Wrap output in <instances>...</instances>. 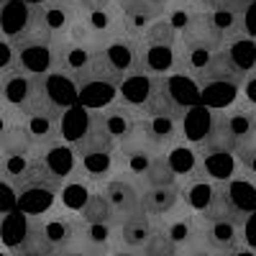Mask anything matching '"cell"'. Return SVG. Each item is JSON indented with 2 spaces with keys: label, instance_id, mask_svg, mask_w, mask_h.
Listing matches in <instances>:
<instances>
[{
  "label": "cell",
  "instance_id": "obj_1",
  "mask_svg": "<svg viewBox=\"0 0 256 256\" xmlns=\"http://www.w3.org/2000/svg\"><path fill=\"white\" fill-rule=\"evenodd\" d=\"M13 187H16V210L26 212L31 218H41L56 205L62 180H56L36 154L31 166H28V172Z\"/></svg>",
  "mask_w": 256,
  "mask_h": 256
},
{
  "label": "cell",
  "instance_id": "obj_2",
  "mask_svg": "<svg viewBox=\"0 0 256 256\" xmlns=\"http://www.w3.org/2000/svg\"><path fill=\"white\" fill-rule=\"evenodd\" d=\"M136 141H141L144 146H148L152 152L164 154L169 146H174L177 141H182V120L169 118V116H141L136 123Z\"/></svg>",
  "mask_w": 256,
  "mask_h": 256
},
{
  "label": "cell",
  "instance_id": "obj_3",
  "mask_svg": "<svg viewBox=\"0 0 256 256\" xmlns=\"http://www.w3.org/2000/svg\"><path fill=\"white\" fill-rule=\"evenodd\" d=\"M92 54H95V49H90V46H80V44H72L67 38H56L54 41V70L52 72H59L64 77L74 80V84L80 88V84L90 77Z\"/></svg>",
  "mask_w": 256,
  "mask_h": 256
},
{
  "label": "cell",
  "instance_id": "obj_4",
  "mask_svg": "<svg viewBox=\"0 0 256 256\" xmlns=\"http://www.w3.org/2000/svg\"><path fill=\"white\" fill-rule=\"evenodd\" d=\"M80 228H82V218L77 212H46L41 216V236H44L46 246L54 251H62V248H72L77 246L80 241Z\"/></svg>",
  "mask_w": 256,
  "mask_h": 256
},
{
  "label": "cell",
  "instance_id": "obj_5",
  "mask_svg": "<svg viewBox=\"0 0 256 256\" xmlns=\"http://www.w3.org/2000/svg\"><path fill=\"white\" fill-rule=\"evenodd\" d=\"M105 200H108L116 210L118 218H126L131 216V212L141 210V182L128 177V174H113L110 180L100 182L98 187Z\"/></svg>",
  "mask_w": 256,
  "mask_h": 256
},
{
  "label": "cell",
  "instance_id": "obj_6",
  "mask_svg": "<svg viewBox=\"0 0 256 256\" xmlns=\"http://www.w3.org/2000/svg\"><path fill=\"white\" fill-rule=\"evenodd\" d=\"M159 228L164 230V236L169 238V244L177 246L180 251L192 248V246H205L202 244V218L198 212H172L166 216L164 223H159Z\"/></svg>",
  "mask_w": 256,
  "mask_h": 256
},
{
  "label": "cell",
  "instance_id": "obj_7",
  "mask_svg": "<svg viewBox=\"0 0 256 256\" xmlns=\"http://www.w3.org/2000/svg\"><path fill=\"white\" fill-rule=\"evenodd\" d=\"M92 113H95V120L100 123V128L116 144H123V141L131 138L136 134V123L141 118L138 110L128 108L123 102H110V105H105L100 110H92Z\"/></svg>",
  "mask_w": 256,
  "mask_h": 256
},
{
  "label": "cell",
  "instance_id": "obj_8",
  "mask_svg": "<svg viewBox=\"0 0 256 256\" xmlns=\"http://www.w3.org/2000/svg\"><path fill=\"white\" fill-rule=\"evenodd\" d=\"M202 244L216 254H226L236 246H244V220L238 218L202 220Z\"/></svg>",
  "mask_w": 256,
  "mask_h": 256
},
{
  "label": "cell",
  "instance_id": "obj_9",
  "mask_svg": "<svg viewBox=\"0 0 256 256\" xmlns=\"http://www.w3.org/2000/svg\"><path fill=\"white\" fill-rule=\"evenodd\" d=\"M36 13H38L41 26L54 36V41L67 36L70 26L80 16L77 6L70 3V0H44V3H36Z\"/></svg>",
  "mask_w": 256,
  "mask_h": 256
},
{
  "label": "cell",
  "instance_id": "obj_10",
  "mask_svg": "<svg viewBox=\"0 0 256 256\" xmlns=\"http://www.w3.org/2000/svg\"><path fill=\"white\" fill-rule=\"evenodd\" d=\"M62 116H64V108H59V105L52 102L49 108L36 110V113H31V116L24 118L28 134H31V138L36 141L38 148L62 138Z\"/></svg>",
  "mask_w": 256,
  "mask_h": 256
},
{
  "label": "cell",
  "instance_id": "obj_11",
  "mask_svg": "<svg viewBox=\"0 0 256 256\" xmlns=\"http://www.w3.org/2000/svg\"><path fill=\"white\" fill-rule=\"evenodd\" d=\"M180 70V46H156V44H141L138 52V72L166 77Z\"/></svg>",
  "mask_w": 256,
  "mask_h": 256
},
{
  "label": "cell",
  "instance_id": "obj_12",
  "mask_svg": "<svg viewBox=\"0 0 256 256\" xmlns=\"http://www.w3.org/2000/svg\"><path fill=\"white\" fill-rule=\"evenodd\" d=\"M38 159L44 162V166L49 169V172L56 177V180H70L74 172H77V152H74V144L70 141H54V144H46L38 148Z\"/></svg>",
  "mask_w": 256,
  "mask_h": 256
},
{
  "label": "cell",
  "instance_id": "obj_13",
  "mask_svg": "<svg viewBox=\"0 0 256 256\" xmlns=\"http://www.w3.org/2000/svg\"><path fill=\"white\" fill-rule=\"evenodd\" d=\"M120 16H123V31L126 36H134L141 38V34L154 24L156 18H162L166 13L164 6H154L148 0H128V3L118 6Z\"/></svg>",
  "mask_w": 256,
  "mask_h": 256
},
{
  "label": "cell",
  "instance_id": "obj_14",
  "mask_svg": "<svg viewBox=\"0 0 256 256\" xmlns=\"http://www.w3.org/2000/svg\"><path fill=\"white\" fill-rule=\"evenodd\" d=\"M180 44L182 46H205V49L220 52L226 38L216 31V26L210 24L205 10H195V16L190 18V24L180 31Z\"/></svg>",
  "mask_w": 256,
  "mask_h": 256
},
{
  "label": "cell",
  "instance_id": "obj_15",
  "mask_svg": "<svg viewBox=\"0 0 256 256\" xmlns=\"http://www.w3.org/2000/svg\"><path fill=\"white\" fill-rule=\"evenodd\" d=\"M102 54L108 56V62L113 64V70L126 77V74H134L138 72V52H141V41L134 36H118L108 44L100 46Z\"/></svg>",
  "mask_w": 256,
  "mask_h": 256
},
{
  "label": "cell",
  "instance_id": "obj_16",
  "mask_svg": "<svg viewBox=\"0 0 256 256\" xmlns=\"http://www.w3.org/2000/svg\"><path fill=\"white\" fill-rule=\"evenodd\" d=\"M84 18V24L90 26L98 46L108 44V41L118 38V36H126L123 31V16H120V8L118 6H108V8H100V10H90V13H80Z\"/></svg>",
  "mask_w": 256,
  "mask_h": 256
},
{
  "label": "cell",
  "instance_id": "obj_17",
  "mask_svg": "<svg viewBox=\"0 0 256 256\" xmlns=\"http://www.w3.org/2000/svg\"><path fill=\"white\" fill-rule=\"evenodd\" d=\"M238 174V159L230 152H212V148H200V169L195 177H208L210 182H230Z\"/></svg>",
  "mask_w": 256,
  "mask_h": 256
},
{
  "label": "cell",
  "instance_id": "obj_18",
  "mask_svg": "<svg viewBox=\"0 0 256 256\" xmlns=\"http://www.w3.org/2000/svg\"><path fill=\"white\" fill-rule=\"evenodd\" d=\"M156 152H152L148 146H144L141 141H136L134 136L118 144V169H120V174H128V177H134L141 182V177L146 174V169L148 164L154 162Z\"/></svg>",
  "mask_w": 256,
  "mask_h": 256
},
{
  "label": "cell",
  "instance_id": "obj_19",
  "mask_svg": "<svg viewBox=\"0 0 256 256\" xmlns=\"http://www.w3.org/2000/svg\"><path fill=\"white\" fill-rule=\"evenodd\" d=\"M182 192L180 187H141V210L148 218H166L180 208Z\"/></svg>",
  "mask_w": 256,
  "mask_h": 256
},
{
  "label": "cell",
  "instance_id": "obj_20",
  "mask_svg": "<svg viewBox=\"0 0 256 256\" xmlns=\"http://www.w3.org/2000/svg\"><path fill=\"white\" fill-rule=\"evenodd\" d=\"M244 6H246L244 0H220L205 13L210 18V24L216 26V31L223 38H230V36L244 34Z\"/></svg>",
  "mask_w": 256,
  "mask_h": 256
},
{
  "label": "cell",
  "instance_id": "obj_21",
  "mask_svg": "<svg viewBox=\"0 0 256 256\" xmlns=\"http://www.w3.org/2000/svg\"><path fill=\"white\" fill-rule=\"evenodd\" d=\"M159 77L154 74H146V72H134V74H126L118 84V95H116V102H123L134 110H141L144 102L148 100L152 90L156 88Z\"/></svg>",
  "mask_w": 256,
  "mask_h": 256
},
{
  "label": "cell",
  "instance_id": "obj_22",
  "mask_svg": "<svg viewBox=\"0 0 256 256\" xmlns=\"http://www.w3.org/2000/svg\"><path fill=\"white\" fill-rule=\"evenodd\" d=\"M154 218H148L144 210H136L126 218H118V241L123 248L138 251L154 233Z\"/></svg>",
  "mask_w": 256,
  "mask_h": 256
},
{
  "label": "cell",
  "instance_id": "obj_23",
  "mask_svg": "<svg viewBox=\"0 0 256 256\" xmlns=\"http://www.w3.org/2000/svg\"><path fill=\"white\" fill-rule=\"evenodd\" d=\"M180 192H182V202L187 205V210L205 216L218 192V182H210L208 177H190V180H182Z\"/></svg>",
  "mask_w": 256,
  "mask_h": 256
},
{
  "label": "cell",
  "instance_id": "obj_24",
  "mask_svg": "<svg viewBox=\"0 0 256 256\" xmlns=\"http://www.w3.org/2000/svg\"><path fill=\"white\" fill-rule=\"evenodd\" d=\"M116 241H118V223H84L82 220L77 246L95 251L100 256H108Z\"/></svg>",
  "mask_w": 256,
  "mask_h": 256
},
{
  "label": "cell",
  "instance_id": "obj_25",
  "mask_svg": "<svg viewBox=\"0 0 256 256\" xmlns=\"http://www.w3.org/2000/svg\"><path fill=\"white\" fill-rule=\"evenodd\" d=\"M223 190H226V198L233 212H236V218L246 220V216H251L256 210V182L254 180L236 174L230 182H223Z\"/></svg>",
  "mask_w": 256,
  "mask_h": 256
},
{
  "label": "cell",
  "instance_id": "obj_26",
  "mask_svg": "<svg viewBox=\"0 0 256 256\" xmlns=\"http://www.w3.org/2000/svg\"><path fill=\"white\" fill-rule=\"evenodd\" d=\"M95 192V184L84 177V174H80V172H74L70 180H64L62 182V187H59V198H56V202L64 208V210H70V212H82V208L88 205V200H90V195Z\"/></svg>",
  "mask_w": 256,
  "mask_h": 256
},
{
  "label": "cell",
  "instance_id": "obj_27",
  "mask_svg": "<svg viewBox=\"0 0 256 256\" xmlns=\"http://www.w3.org/2000/svg\"><path fill=\"white\" fill-rule=\"evenodd\" d=\"M169 166L174 169V174L180 180H190V177H195L198 174V169H200V148L195 144H190V141H177L174 146H169L166 152H164Z\"/></svg>",
  "mask_w": 256,
  "mask_h": 256
},
{
  "label": "cell",
  "instance_id": "obj_28",
  "mask_svg": "<svg viewBox=\"0 0 256 256\" xmlns=\"http://www.w3.org/2000/svg\"><path fill=\"white\" fill-rule=\"evenodd\" d=\"M138 113H141V116H169V118H177V120H182L187 110L182 108V105H180L172 95H169L164 77H159L156 88L152 90V95H148V100L144 102V108H141Z\"/></svg>",
  "mask_w": 256,
  "mask_h": 256
},
{
  "label": "cell",
  "instance_id": "obj_29",
  "mask_svg": "<svg viewBox=\"0 0 256 256\" xmlns=\"http://www.w3.org/2000/svg\"><path fill=\"white\" fill-rule=\"evenodd\" d=\"M0 154H26V156H36L38 154V146L31 138L24 120L8 126L6 131L0 134Z\"/></svg>",
  "mask_w": 256,
  "mask_h": 256
},
{
  "label": "cell",
  "instance_id": "obj_30",
  "mask_svg": "<svg viewBox=\"0 0 256 256\" xmlns=\"http://www.w3.org/2000/svg\"><path fill=\"white\" fill-rule=\"evenodd\" d=\"M44 84H46V95L54 105H59V108H72V105L80 102V92H77V84L74 80L64 77L59 72H49L44 74Z\"/></svg>",
  "mask_w": 256,
  "mask_h": 256
},
{
  "label": "cell",
  "instance_id": "obj_31",
  "mask_svg": "<svg viewBox=\"0 0 256 256\" xmlns=\"http://www.w3.org/2000/svg\"><path fill=\"white\" fill-rule=\"evenodd\" d=\"M182 180L174 174V169L169 166L164 154H156L154 162L148 164L146 174L141 177V187H180Z\"/></svg>",
  "mask_w": 256,
  "mask_h": 256
},
{
  "label": "cell",
  "instance_id": "obj_32",
  "mask_svg": "<svg viewBox=\"0 0 256 256\" xmlns=\"http://www.w3.org/2000/svg\"><path fill=\"white\" fill-rule=\"evenodd\" d=\"M80 218H82L84 223H118V216H116L113 205L105 200V195H102L98 187H95V192L90 195L88 205L82 208Z\"/></svg>",
  "mask_w": 256,
  "mask_h": 256
},
{
  "label": "cell",
  "instance_id": "obj_33",
  "mask_svg": "<svg viewBox=\"0 0 256 256\" xmlns=\"http://www.w3.org/2000/svg\"><path fill=\"white\" fill-rule=\"evenodd\" d=\"M141 44H156V46H180V34L177 28L166 20V16L156 18L152 26L141 34Z\"/></svg>",
  "mask_w": 256,
  "mask_h": 256
},
{
  "label": "cell",
  "instance_id": "obj_34",
  "mask_svg": "<svg viewBox=\"0 0 256 256\" xmlns=\"http://www.w3.org/2000/svg\"><path fill=\"white\" fill-rule=\"evenodd\" d=\"M138 256H180V248L169 244V238L164 236V230L156 226L154 233L148 236V241L138 248Z\"/></svg>",
  "mask_w": 256,
  "mask_h": 256
},
{
  "label": "cell",
  "instance_id": "obj_35",
  "mask_svg": "<svg viewBox=\"0 0 256 256\" xmlns=\"http://www.w3.org/2000/svg\"><path fill=\"white\" fill-rule=\"evenodd\" d=\"M236 159H238V169H244V172L256 182V141L254 144H246L244 148H238Z\"/></svg>",
  "mask_w": 256,
  "mask_h": 256
},
{
  "label": "cell",
  "instance_id": "obj_36",
  "mask_svg": "<svg viewBox=\"0 0 256 256\" xmlns=\"http://www.w3.org/2000/svg\"><path fill=\"white\" fill-rule=\"evenodd\" d=\"M238 98L244 100L246 108H256V70L244 77L241 88H238Z\"/></svg>",
  "mask_w": 256,
  "mask_h": 256
},
{
  "label": "cell",
  "instance_id": "obj_37",
  "mask_svg": "<svg viewBox=\"0 0 256 256\" xmlns=\"http://www.w3.org/2000/svg\"><path fill=\"white\" fill-rule=\"evenodd\" d=\"M16 64V49H13V41L8 36H0V74L13 70Z\"/></svg>",
  "mask_w": 256,
  "mask_h": 256
},
{
  "label": "cell",
  "instance_id": "obj_38",
  "mask_svg": "<svg viewBox=\"0 0 256 256\" xmlns=\"http://www.w3.org/2000/svg\"><path fill=\"white\" fill-rule=\"evenodd\" d=\"M16 210V187L0 180V216Z\"/></svg>",
  "mask_w": 256,
  "mask_h": 256
},
{
  "label": "cell",
  "instance_id": "obj_39",
  "mask_svg": "<svg viewBox=\"0 0 256 256\" xmlns=\"http://www.w3.org/2000/svg\"><path fill=\"white\" fill-rule=\"evenodd\" d=\"M18 120H24V116H20V113L13 108V105H8L3 98H0V134H3L8 126L18 123Z\"/></svg>",
  "mask_w": 256,
  "mask_h": 256
},
{
  "label": "cell",
  "instance_id": "obj_40",
  "mask_svg": "<svg viewBox=\"0 0 256 256\" xmlns=\"http://www.w3.org/2000/svg\"><path fill=\"white\" fill-rule=\"evenodd\" d=\"M244 36L256 38V0H248L244 6Z\"/></svg>",
  "mask_w": 256,
  "mask_h": 256
},
{
  "label": "cell",
  "instance_id": "obj_41",
  "mask_svg": "<svg viewBox=\"0 0 256 256\" xmlns=\"http://www.w3.org/2000/svg\"><path fill=\"white\" fill-rule=\"evenodd\" d=\"M244 246L256 251V210L251 216H246V220H244Z\"/></svg>",
  "mask_w": 256,
  "mask_h": 256
},
{
  "label": "cell",
  "instance_id": "obj_42",
  "mask_svg": "<svg viewBox=\"0 0 256 256\" xmlns=\"http://www.w3.org/2000/svg\"><path fill=\"white\" fill-rule=\"evenodd\" d=\"M108 6H116V0H80L77 10H80V13H90V10L108 8Z\"/></svg>",
  "mask_w": 256,
  "mask_h": 256
},
{
  "label": "cell",
  "instance_id": "obj_43",
  "mask_svg": "<svg viewBox=\"0 0 256 256\" xmlns=\"http://www.w3.org/2000/svg\"><path fill=\"white\" fill-rule=\"evenodd\" d=\"M52 256H100L95 251H88V248H82V246H72V248H62V251H54Z\"/></svg>",
  "mask_w": 256,
  "mask_h": 256
},
{
  "label": "cell",
  "instance_id": "obj_44",
  "mask_svg": "<svg viewBox=\"0 0 256 256\" xmlns=\"http://www.w3.org/2000/svg\"><path fill=\"white\" fill-rule=\"evenodd\" d=\"M180 256H220V254L210 251L208 246H192V248H184V251H180Z\"/></svg>",
  "mask_w": 256,
  "mask_h": 256
},
{
  "label": "cell",
  "instance_id": "obj_45",
  "mask_svg": "<svg viewBox=\"0 0 256 256\" xmlns=\"http://www.w3.org/2000/svg\"><path fill=\"white\" fill-rule=\"evenodd\" d=\"M182 3H187L192 8H200V10H210L216 3H220V0H182Z\"/></svg>",
  "mask_w": 256,
  "mask_h": 256
},
{
  "label": "cell",
  "instance_id": "obj_46",
  "mask_svg": "<svg viewBox=\"0 0 256 256\" xmlns=\"http://www.w3.org/2000/svg\"><path fill=\"white\" fill-rule=\"evenodd\" d=\"M220 256H256V251L248 248V246H236V248H230V251H226Z\"/></svg>",
  "mask_w": 256,
  "mask_h": 256
},
{
  "label": "cell",
  "instance_id": "obj_47",
  "mask_svg": "<svg viewBox=\"0 0 256 256\" xmlns=\"http://www.w3.org/2000/svg\"><path fill=\"white\" fill-rule=\"evenodd\" d=\"M108 256H138V251H131V248H118V251H110Z\"/></svg>",
  "mask_w": 256,
  "mask_h": 256
},
{
  "label": "cell",
  "instance_id": "obj_48",
  "mask_svg": "<svg viewBox=\"0 0 256 256\" xmlns=\"http://www.w3.org/2000/svg\"><path fill=\"white\" fill-rule=\"evenodd\" d=\"M10 256H52V251H24V254H10Z\"/></svg>",
  "mask_w": 256,
  "mask_h": 256
},
{
  "label": "cell",
  "instance_id": "obj_49",
  "mask_svg": "<svg viewBox=\"0 0 256 256\" xmlns=\"http://www.w3.org/2000/svg\"><path fill=\"white\" fill-rule=\"evenodd\" d=\"M148 3H154V6H164V8H169L174 3V0H148Z\"/></svg>",
  "mask_w": 256,
  "mask_h": 256
},
{
  "label": "cell",
  "instance_id": "obj_50",
  "mask_svg": "<svg viewBox=\"0 0 256 256\" xmlns=\"http://www.w3.org/2000/svg\"><path fill=\"white\" fill-rule=\"evenodd\" d=\"M123 3H128V0H116V6H123Z\"/></svg>",
  "mask_w": 256,
  "mask_h": 256
},
{
  "label": "cell",
  "instance_id": "obj_51",
  "mask_svg": "<svg viewBox=\"0 0 256 256\" xmlns=\"http://www.w3.org/2000/svg\"><path fill=\"white\" fill-rule=\"evenodd\" d=\"M70 3H74V6H77V3H80V0H70Z\"/></svg>",
  "mask_w": 256,
  "mask_h": 256
},
{
  "label": "cell",
  "instance_id": "obj_52",
  "mask_svg": "<svg viewBox=\"0 0 256 256\" xmlns=\"http://www.w3.org/2000/svg\"><path fill=\"white\" fill-rule=\"evenodd\" d=\"M0 256H8V254H0Z\"/></svg>",
  "mask_w": 256,
  "mask_h": 256
}]
</instances>
